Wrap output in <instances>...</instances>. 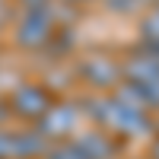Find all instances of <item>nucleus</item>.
Returning a JSON list of instances; mask_svg holds the SVG:
<instances>
[{
    "label": "nucleus",
    "instance_id": "nucleus-1",
    "mask_svg": "<svg viewBox=\"0 0 159 159\" xmlns=\"http://www.w3.org/2000/svg\"><path fill=\"white\" fill-rule=\"evenodd\" d=\"M57 22H54V3L51 7H38V10H25L16 29H13V42H16V48L22 51H42L51 35H54Z\"/></svg>",
    "mask_w": 159,
    "mask_h": 159
},
{
    "label": "nucleus",
    "instance_id": "nucleus-2",
    "mask_svg": "<svg viewBox=\"0 0 159 159\" xmlns=\"http://www.w3.org/2000/svg\"><path fill=\"white\" fill-rule=\"evenodd\" d=\"M80 124H83V102H54L42 118H38L35 130L48 143L51 140L64 143V140H70V137L80 134Z\"/></svg>",
    "mask_w": 159,
    "mask_h": 159
},
{
    "label": "nucleus",
    "instance_id": "nucleus-3",
    "mask_svg": "<svg viewBox=\"0 0 159 159\" xmlns=\"http://www.w3.org/2000/svg\"><path fill=\"white\" fill-rule=\"evenodd\" d=\"M51 105H54V99L42 83H22L10 96V111L16 118H22V121H38Z\"/></svg>",
    "mask_w": 159,
    "mask_h": 159
},
{
    "label": "nucleus",
    "instance_id": "nucleus-4",
    "mask_svg": "<svg viewBox=\"0 0 159 159\" xmlns=\"http://www.w3.org/2000/svg\"><path fill=\"white\" fill-rule=\"evenodd\" d=\"M80 80L92 89H118L121 86V64H115L108 54H86L80 61Z\"/></svg>",
    "mask_w": 159,
    "mask_h": 159
},
{
    "label": "nucleus",
    "instance_id": "nucleus-5",
    "mask_svg": "<svg viewBox=\"0 0 159 159\" xmlns=\"http://www.w3.org/2000/svg\"><path fill=\"white\" fill-rule=\"evenodd\" d=\"M70 143L76 147L80 159H115V137L102 127H89V130H80L76 137H70Z\"/></svg>",
    "mask_w": 159,
    "mask_h": 159
},
{
    "label": "nucleus",
    "instance_id": "nucleus-6",
    "mask_svg": "<svg viewBox=\"0 0 159 159\" xmlns=\"http://www.w3.org/2000/svg\"><path fill=\"white\" fill-rule=\"evenodd\" d=\"M121 76L127 80V83H153V80H159V57L153 54V51H137L134 57H127V64L121 67Z\"/></svg>",
    "mask_w": 159,
    "mask_h": 159
},
{
    "label": "nucleus",
    "instance_id": "nucleus-7",
    "mask_svg": "<svg viewBox=\"0 0 159 159\" xmlns=\"http://www.w3.org/2000/svg\"><path fill=\"white\" fill-rule=\"evenodd\" d=\"M51 143L38 134L35 127H25V130H13V150L10 159H45Z\"/></svg>",
    "mask_w": 159,
    "mask_h": 159
},
{
    "label": "nucleus",
    "instance_id": "nucleus-8",
    "mask_svg": "<svg viewBox=\"0 0 159 159\" xmlns=\"http://www.w3.org/2000/svg\"><path fill=\"white\" fill-rule=\"evenodd\" d=\"M140 35H143V45H159V7L140 19Z\"/></svg>",
    "mask_w": 159,
    "mask_h": 159
},
{
    "label": "nucleus",
    "instance_id": "nucleus-9",
    "mask_svg": "<svg viewBox=\"0 0 159 159\" xmlns=\"http://www.w3.org/2000/svg\"><path fill=\"white\" fill-rule=\"evenodd\" d=\"M45 159H80V153H76V147L70 140H64V143H51Z\"/></svg>",
    "mask_w": 159,
    "mask_h": 159
},
{
    "label": "nucleus",
    "instance_id": "nucleus-10",
    "mask_svg": "<svg viewBox=\"0 0 159 159\" xmlns=\"http://www.w3.org/2000/svg\"><path fill=\"white\" fill-rule=\"evenodd\" d=\"M140 3L143 0H105V7L115 13H134V10H140Z\"/></svg>",
    "mask_w": 159,
    "mask_h": 159
},
{
    "label": "nucleus",
    "instance_id": "nucleus-11",
    "mask_svg": "<svg viewBox=\"0 0 159 159\" xmlns=\"http://www.w3.org/2000/svg\"><path fill=\"white\" fill-rule=\"evenodd\" d=\"M10 150H13V130L0 127V159H10Z\"/></svg>",
    "mask_w": 159,
    "mask_h": 159
},
{
    "label": "nucleus",
    "instance_id": "nucleus-12",
    "mask_svg": "<svg viewBox=\"0 0 159 159\" xmlns=\"http://www.w3.org/2000/svg\"><path fill=\"white\" fill-rule=\"evenodd\" d=\"M19 3H22L25 10H38V7H51L54 0H19Z\"/></svg>",
    "mask_w": 159,
    "mask_h": 159
},
{
    "label": "nucleus",
    "instance_id": "nucleus-13",
    "mask_svg": "<svg viewBox=\"0 0 159 159\" xmlns=\"http://www.w3.org/2000/svg\"><path fill=\"white\" fill-rule=\"evenodd\" d=\"M61 3H70V7H83V3H92V0H61Z\"/></svg>",
    "mask_w": 159,
    "mask_h": 159
},
{
    "label": "nucleus",
    "instance_id": "nucleus-14",
    "mask_svg": "<svg viewBox=\"0 0 159 159\" xmlns=\"http://www.w3.org/2000/svg\"><path fill=\"white\" fill-rule=\"evenodd\" d=\"M153 130H156V134H159V115L153 118Z\"/></svg>",
    "mask_w": 159,
    "mask_h": 159
},
{
    "label": "nucleus",
    "instance_id": "nucleus-15",
    "mask_svg": "<svg viewBox=\"0 0 159 159\" xmlns=\"http://www.w3.org/2000/svg\"><path fill=\"white\" fill-rule=\"evenodd\" d=\"M153 159H159V140H156V150H153Z\"/></svg>",
    "mask_w": 159,
    "mask_h": 159
}]
</instances>
